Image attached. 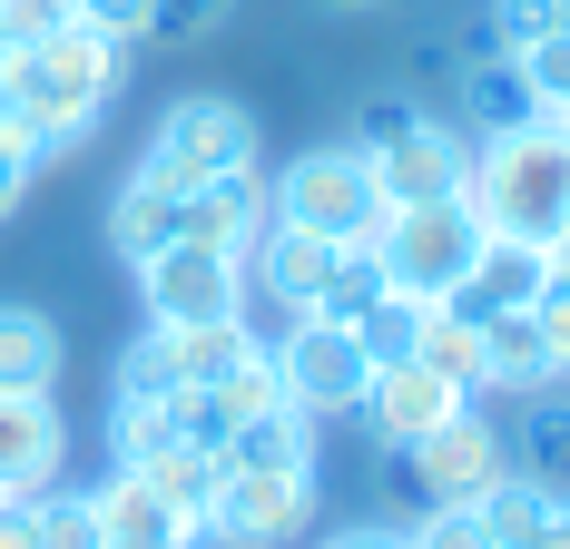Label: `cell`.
Masks as SVG:
<instances>
[{
	"mask_svg": "<svg viewBox=\"0 0 570 549\" xmlns=\"http://www.w3.org/2000/svg\"><path fill=\"white\" fill-rule=\"evenodd\" d=\"M118 79H128V50H118L109 30L69 20V30L30 40V50H0V118L30 138L40 167H59V158L89 148V128L109 118Z\"/></svg>",
	"mask_w": 570,
	"mask_h": 549,
	"instance_id": "1",
	"label": "cell"
},
{
	"mask_svg": "<svg viewBox=\"0 0 570 549\" xmlns=\"http://www.w3.org/2000/svg\"><path fill=\"white\" fill-rule=\"evenodd\" d=\"M492 236H512V246H561L570 236V128L551 109L521 118V128H492V138H472V187H462Z\"/></svg>",
	"mask_w": 570,
	"mask_h": 549,
	"instance_id": "2",
	"label": "cell"
},
{
	"mask_svg": "<svg viewBox=\"0 0 570 549\" xmlns=\"http://www.w3.org/2000/svg\"><path fill=\"white\" fill-rule=\"evenodd\" d=\"M266 197H276V226H305V236H325V246H374L384 226H394V197L374 187V158L364 148H295V158L266 177Z\"/></svg>",
	"mask_w": 570,
	"mask_h": 549,
	"instance_id": "3",
	"label": "cell"
},
{
	"mask_svg": "<svg viewBox=\"0 0 570 549\" xmlns=\"http://www.w3.org/2000/svg\"><path fill=\"white\" fill-rule=\"evenodd\" d=\"M482 246H492V226L472 197H433V207H394V226L374 236V256H384V285L413 295V305H453L472 266H482Z\"/></svg>",
	"mask_w": 570,
	"mask_h": 549,
	"instance_id": "4",
	"label": "cell"
},
{
	"mask_svg": "<svg viewBox=\"0 0 570 549\" xmlns=\"http://www.w3.org/2000/svg\"><path fill=\"white\" fill-rule=\"evenodd\" d=\"M138 167H148L158 187H177V197H187V187H207V177H227V167H256V109L227 99V89H187V99L158 109Z\"/></svg>",
	"mask_w": 570,
	"mask_h": 549,
	"instance_id": "5",
	"label": "cell"
},
{
	"mask_svg": "<svg viewBox=\"0 0 570 549\" xmlns=\"http://www.w3.org/2000/svg\"><path fill=\"white\" fill-rule=\"evenodd\" d=\"M384 471H394V491L413 500V510H472V500L512 471V441H502V422H492L482 402H462L453 422L423 432L413 451H384Z\"/></svg>",
	"mask_w": 570,
	"mask_h": 549,
	"instance_id": "6",
	"label": "cell"
},
{
	"mask_svg": "<svg viewBox=\"0 0 570 549\" xmlns=\"http://www.w3.org/2000/svg\"><path fill=\"white\" fill-rule=\"evenodd\" d=\"M266 353H276V392L295 412H315V422H335L364 402V373H374V353H364V333L335 325V315H285L266 333Z\"/></svg>",
	"mask_w": 570,
	"mask_h": 549,
	"instance_id": "7",
	"label": "cell"
},
{
	"mask_svg": "<svg viewBox=\"0 0 570 549\" xmlns=\"http://www.w3.org/2000/svg\"><path fill=\"white\" fill-rule=\"evenodd\" d=\"M128 274H138V315L148 325H227V315H246V256H217L197 236L158 246Z\"/></svg>",
	"mask_w": 570,
	"mask_h": 549,
	"instance_id": "8",
	"label": "cell"
},
{
	"mask_svg": "<svg viewBox=\"0 0 570 549\" xmlns=\"http://www.w3.org/2000/svg\"><path fill=\"white\" fill-rule=\"evenodd\" d=\"M315 530V481L305 471H236L207 500V549H295Z\"/></svg>",
	"mask_w": 570,
	"mask_h": 549,
	"instance_id": "9",
	"label": "cell"
},
{
	"mask_svg": "<svg viewBox=\"0 0 570 549\" xmlns=\"http://www.w3.org/2000/svg\"><path fill=\"white\" fill-rule=\"evenodd\" d=\"M364 158H374V187H384L394 207H433V197H462V187H472V138H462L443 109H423L403 138L364 148Z\"/></svg>",
	"mask_w": 570,
	"mask_h": 549,
	"instance_id": "10",
	"label": "cell"
},
{
	"mask_svg": "<svg viewBox=\"0 0 570 549\" xmlns=\"http://www.w3.org/2000/svg\"><path fill=\"white\" fill-rule=\"evenodd\" d=\"M462 402H472L462 383H443L433 363H413V353H403V363H374V373H364V402H354V412H364L374 451H413L423 432H443Z\"/></svg>",
	"mask_w": 570,
	"mask_h": 549,
	"instance_id": "11",
	"label": "cell"
},
{
	"mask_svg": "<svg viewBox=\"0 0 570 549\" xmlns=\"http://www.w3.org/2000/svg\"><path fill=\"white\" fill-rule=\"evenodd\" d=\"M335 256L344 246H325V236H305V226H266L256 246H246V315L266 305V315H315L325 305V285H335Z\"/></svg>",
	"mask_w": 570,
	"mask_h": 549,
	"instance_id": "12",
	"label": "cell"
},
{
	"mask_svg": "<svg viewBox=\"0 0 570 549\" xmlns=\"http://www.w3.org/2000/svg\"><path fill=\"white\" fill-rule=\"evenodd\" d=\"M69 471L59 392H0V500H50Z\"/></svg>",
	"mask_w": 570,
	"mask_h": 549,
	"instance_id": "13",
	"label": "cell"
},
{
	"mask_svg": "<svg viewBox=\"0 0 570 549\" xmlns=\"http://www.w3.org/2000/svg\"><path fill=\"white\" fill-rule=\"evenodd\" d=\"M266 226H276L266 167H227V177H207V187L177 197V236H197V246H217V256H246Z\"/></svg>",
	"mask_w": 570,
	"mask_h": 549,
	"instance_id": "14",
	"label": "cell"
},
{
	"mask_svg": "<svg viewBox=\"0 0 570 549\" xmlns=\"http://www.w3.org/2000/svg\"><path fill=\"white\" fill-rule=\"evenodd\" d=\"M462 128V138H492V128H521V118H541V99H531V79H521L512 50H462L453 59V109H443Z\"/></svg>",
	"mask_w": 570,
	"mask_h": 549,
	"instance_id": "15",
	"label": "cell"
},
{
	"mask_svg": "<svg viewBox=\"0 0 570 549\" xmlns=\"http://www.w3.org/2000/svg\"><path fill=\"white\" fill-rule=\"evenodd\" d=\"M89 500H99V540L109 549H207V530H197L177 500H158L138 471H109Z\"/></svg>",
	"mask_w": 570,
	"mask_h": 549,
	"instance_id": "16",
	"label": "cell"
},
{
	"mask_svg": "<svg viewBox=\"0 0 570 549\" xmlns=\"http://www.w3.org/2000/svg\"><path fill=\"white\" fill-rule=\"evenodd\" d=\"M502 441H512V471H531L541 491L570 500V383L521 392V412L502 422Z\"/></svg>",
	"mask_w": 570,
	"mask_h": 549,
	"instance_id": "17",
	"label": "cell"
},
{
	"mask_svg": "<svg viewBox=\"0 0 570 549\" xmlns=\"http://www.w3.org/2000/svg\"><path fill=\"white\" fill-rule=\"evenodd\" d=\"M315 451H325V422L295 412V402H266V412H246V422L227 432L236 471H305V481H315Z\"/></svg>",
	"mask_w": 570,
	"mask_h": 549,
	"instance_id": "18",
	"label": "cell"
},
{
	"mask_svg": "<svg viewBox=\"0 0 570 549\" xmlns=\"http://www.w3.org/2000/svg\"><path fill=\"white\" fill-rule=\"evenodd\" d=\"M69 373V333L40 305H0V392H59Z\"/></svg>",
	"mask_w": 570,
	"mask_h": 549,
	"instance_id": "19",
	"label": "cell"
},
{
	"mask_svg": "<svg viewBox=\"0 0 570 549\" xmlns=\"http://www.w3.org/2000/svg\"><path fill=\"white\" fill-rule=\"evenodd\" d=\"M482 353H492V383L482 392H551V383H570L561 363H551V343H541V333H531V305H492V315H482Z\"/></svg>",
	"mask_w": 570,
	"mask_h": 549,
	"instance_id": "20",
	"label": "cell"
},
{
	"mask_svg": "<svg viewBox=\"0 0 570 549\" xmlns=\"http://www.w3.org/2000/svg\"><path fill=\"white\" fill-rule=\"evenodd\" d=\"M158 246H177V187H158L148 167H128L109 197V256L118 266H148Z\"/></svg>",
	"mask_w": 570,
	"mask_h": 549,
	"instance_id": "21",
	"label": "cell"
},
{
	"mask_svg": "<svg viewBox=\"0 0 570 549\" xmlns=\"http://www.w3.org/2000/svg\"><path fill=\"white\" fill-rule=\"evenodd\" d=\"M413 363H433L443 383H462L472 402H482V383H492V353H482V315H472V305H423Z\"/></svg>",
	"mask_w": 570,
	"mask_h": 549,
	"instance_id": "22",
	"label": "cell"
},
{
	"mask_svg": "<svg viewBox=\"0 0 570 549\" xmlns=\"http://www.w3.org/2000/svg\"><path fill=\"white\" fill-rule=\"evenodd\" d=\"M541 285H551V256H541V246H512V236H492V246H482V266H472V285H462L453 305L492 315V305H531Z\"/></svg>",
	"mask_w": 570,
	"mask_h": 549,
	"instance_id": "23",
	"label": "cell"
},
{
	"mask_svg": "<svg viewBox=\"0 0 570 549\" xmlns=\"http://www.w3.org/2000/svg\"><path fill=\"white\" fill-rule=\"evenodd\" d=\"M138 481H148L158 500H177V510L207 530V500H217V481H227V451H217V441H168V451H158Z\"/></svg>",
	"mask_w": 570,
	"mask_h": 549,
	"instance_id": "24",
	"label": "cell"
},
{
	"mask_svg": "<svg viewBox=\"0 0 570 549\" xmlns=\"http://www.w3.org/2000/svg\"><path fill=\"white\" fill-rule=\"evenodd\" d=\"M177 392H187V373H177L168 325L128 333V343H118V373H109V402H177Z\"/></svg>",
	"mask_w": 570,
	"mask_h": 549,
	"instance_id": "25",
	"label": "cell"
},
{
	"mask_svg": "<svg viewBox=\"0 0 570 549\" xmlns=\"http://www.w3.org/2000/svg\"><path fill=\"white\" fill-rule=\"evenodd\" d=\"M187 392H207V412H217V422H246V412H266V402H285L276 392V353H266V333H256V343H246V353H236L227 373H207V383H187Z\"/></svg>",
	"mask_w": 570,
	"mask_h": 549,
	"instance_id": "26",
	"label": "cell"
},
{
	"mask_svg": "<svg viewBox=\"0 0 570 549\" xmlns=\"http://www.w3.org/2000/svg\"><path fill=\"white\" fill-rule=\"evenodd\" d=\"M109 471H148L158 451L177 441V402H109Z\"/></svg>",
	"mask_w": 570,
	"mask_h": 549,
	"instance_id": "27",
	"label": "cell"
},
{
	"mask_svg": "<svg viewBox=\"0 0 570 549\" xmlns=\"http://www.w3.org/2000/svg\"><path fill=\"white\" fill-rule=\"evenodd\" d=\"M551 30H570V0H482V40L492 50H531Z\"/></svg>",
	"mask_w": 570,
	"mask_h": 549,
	"instance_id": "28",
	"label": "cell"
},
{
	"mask_svg": "<svg viewBox=\"0 0 570 549\" xmlns=\"http://www.w3.org/2000/svg\"><path fill=\"white\" fill-rule=\"evenodd\" d=\"M374 295H384V256H374V246H344V256H335V285H325V305H315V315L364 325V315H374Z\"/></svg>",
	"mask_w": 570,
	"mask_h": 549,
	"instance_id": "29",
	"label": "cell"
},
{
	"mask_svg": "<svg viewBox=\"0 0 570 549\" xmlns=\"http://www.w3.org/2000/svg\"><path fill=\"white\" fill-rule=\"evenodd\" d=\"M423 109H433V99H413V89H364V99L344 109V148H384V138H403Z\"/></svg>",
	"mask_w": 570,
	"mask_h": 549,
	"instance_id": "30",
	"label": "cell"
},
{
	"mask_svg": "<svg viewBox=\"0 0 570 549\" xmlns=\"http://www.w3.org/2000/svg\"><path fill=\"white\" fill-rule=\"evenodd\" d=\"M354 333H364V353H374V363H403V353H413V333H423V305L384 285V295H374V315H364Z\"/></svg>",
	"mask_w": 570,
	"mask_h": 549,
	"instance_id": "31",
	"label": "cell"
},
{
	"mask_svg": "<svg viewBox=\"0 0 570 549\" xmlns=\"http://www.w3.org/2000/svg\"><path fill=\"white\" fill-rule=\"evenodd\" d=\"M40 549H109L99 540V500L89 491H50L40 500Z\"/></svg>",
	"mask_w": 570,
	"mask_h": 549,
	"instance_id": "32",
	"label": "cell"
},
{
	"mask_svg": "<svg viewBox=\"0 0 570 549\" xmlns=\"http://www.w3.org/2000/svg\"><path fill=\"white\" fill-rule=\"evenodd\" d=\"M403 549H492V530H482V510H413Z\"/></svg>",
	"mask_w": 570,
	"mask_h": 549,
	"instance_id": "33",
	"label": "cell"
},
{
	"mask_svg": "<svg viewBox=\"0 0 570 549\" xmlns=\"http://www.w3.org/2000/svg\"><path fill=\"white\" fill-rule=\"evenodd\" d=\"M512 59H521V79H531L541 109H561V99H570V30H551V40H531V50H512Z\"/></svg>",
	"mask_w": 570,
	"mask_h": 549,
	"instance_id": "34",
	"label": "cell"
},
{
	"mask_svg": "<svg viewBox=\"0 0 570 549\" xmlns=\"http://www.w3.org/2000/svg\"><path fill=\"white\" fill-rule=\"evenodd\" d=\"M246 0H158V30L148 40H217Z\"/></svg>",
	"mask_w": 570,
	"mask_h": 549,
	"instance_id": "35",
	"label": "cell"
},
{
	"mask_svg": "<svg viewBox=\"0 0 570 549\" xmlns=\"http://www.w3.org/2000/svg\"><path fill=\"white\" fill-rule=\"evenodd\" d=\"M69 20H79L69 0H0V50H30V40L69 30Z\"/></svg>",
	"mask_w": 570,
	"mask_h": 549,
	"instance_id": "36",
	"label": "cell"
},
{
	"mask_svg": "<svg viewBox=\"0 0 570 549\" xmlns=\"http://www.w3.org/2000/svg\"><path fill=\"white\" fill-rule=\"evenodd\" d=\"M69 10H79L89 30H109L118 50H138V40L158 30V0H69Z\"/></svg>",
	"mask_w": 570,
	"mask_h": 549,
	"instance_id": "37",
	"label": "cell"
},
{
	"mask_svg": "<svg viewBox=\"0 0 570 549\" xmlns=\"http://www.w3.org/2000/svg\"><path fill=\"white\" fill-rule=\"evenodd\" d=\"M531 333L551 343V363H561V373H570V274H551V285L531 295Z\"/></svg>",
	"mask_w": 570,
	"mask_h": 549,
	"instance_id": "38",
	"label": "cell"
},
{
	"mask_svg": "<svg viewBox=\"0 0 570 549\" xmlns=\"http://www.w3.org/2000/svg\"><path fill=\"white\" fill-rule=\"evenodd\" d=\"M30 177H40V158H30V138H20V128L0 118V217H10V207L30 197Z\"/></svg>",
	"mask_w": 570,
	"mask_h": 549,
	"instance_id": "39",
	"label": "cell"
},
{
	"mask_svg": "<svg viewBox=\"0 0 570 549\" xmlns=\"http://www.w3.org/2000/svg\"><path fill=\"white\" fill-rule=\"evenodd\" d=\"M315 549H403V520H344V530H325Z\"/></svg>",
	"mask_w": 570,
	"mask_h": 549,
	"instance_id": "40",
	"label": "cell"
},
{
	"mask_svg": "<svg viewBox=\"0 0 570 549\" xmlns=\"http://www.w3.org/2000/svg\"><path fill=\"white\" fill-rule=\"evenodd\" d=\"M0 549H40V500H0Z\"/></svg>",
	"mask_w": 570,
	"mask_h": 549,
	"instance_id": "41",
	"label": "cell"
},
{
	"mask_svg": "<svg viewBox=\"0 0 570 549\" xmlns=\"http://www.w3.org/2000/svg\"><path fill=\"white\" fill-rule=\"evenodd\" d=\"M521 549H570V500H561V510H551V520H541V530H531Z\"/></svg>",
	"mask_w": 570,
	"mask_h": 549,
	"instance_id": "42",
	"label": "cell"
},
{
	"mask_svg": "<svg viewBox=\"0 0 570 549\" xmlns=\"http://www.w3.org/2000/svg\"><path fill=\"white\" fill-rule=\"evenodd\" d=\"M305 10H325V20H374V10H394V0H305Z\"/></svg>",
	"mask_w": 570,
	"mask_h": 549,
	"instance_id": "43",
	"label": "cell"
},
{
	"mask_svg": "<svg viewBox=\"0 0 570 549\" xmlns=\"http://www.w3.org/2000/svg\"><path fill=\"white\" fill-rule=\"evenodd\" d=\"M551 274H570V236H561V246H551Z\"/></svg>",
	"mask_w": 570,
	"mask_h": 549,
	"instance_id": "44",
	"label": "cell"
},
{
	"mask_svg": "<svg viewBox=\"0 0 570 549\" xmlns=\"http://www.w3.org/2000/svg\"><path fill=\"white\" fill-rule=\"evenodd\" d=\"M551 118H561V128H570V99H561V109H551Z\"/></svg>",
	"mask_w": 570,
	"mask_h": 549,
	"instance_id": "45",
	"label": "cell"
}]
</instances>
